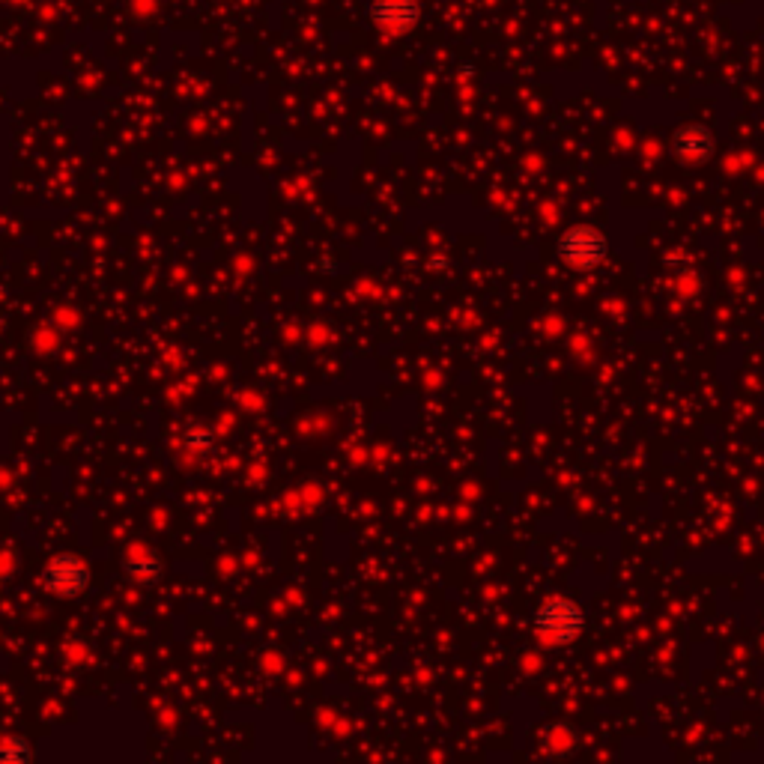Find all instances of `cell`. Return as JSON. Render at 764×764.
I'll return each mask as SVG.
<instances>
[{"instance_id": "1", "label": "cell", "mask_w": 764, "mask_h": 764, "mask_svg": "<svg viewBox=\"0 0 764 764\" xmlns=\"http://www.w3.org/2000/svg\"><path fill=\"white\" fill-rule=\"evenodd\" d=\"M532 624H535V633L541 642L547 645H571L573 639L582 633L585 627V612L582 606L571 600V597H547L535 615H532Z\"/></svg>"}, {"instance_id": "2", "label": "cell", "mask_w": 764, "mask_h": 764, "mask_svg": "<svg viewBox=\"0 0 764 764\" xmlns=\"http://www.w3.org/2000/svg\"><path fill=\"white\" fill-rule=\"evenodd\" d=\"M609 257V239L594 224H573L559 239V260L573 272H594Z\"/></svg>"}, {"instance_id": "3", "label": "cell", "mask_w": 764, "mask_h": 764, "mask_svg": "<svg viewBox=\"0 0 764 764\" xmlns=\"http://www.w3.org/2000/svg\"><path fill=\"white\" fill-rule=\"evenodd\" d=\"M42 585H45L48 594L72 600L81 591H87V585H90V565L81 556H75V553H60V556H54L45 565Z\"/></svg>"}, {"instance_id": "4", "label": "cell", "mask_w": 764, "mask_h": 764, "mask_svg": "<svg viewBox=\"0 0 764 764\" xmlns=\"http://www.w3.org/2000/svg\"><path fill=\"white\" fill-rule=\"evenodd\" d=\"M714 135L708 126H681L675 135H672V153L678 162L684 165H702L714 156Z\"/></svg>"}, {"instance_id": "5", "label": "cell", "mask_w": 764, "mask_h": 764, "mask_svg": "<svg viewBox=\"0 0 764 764\" xmlns=\"http://www.w3.org/2000/svg\"><path fill=\"white\" fill-rule=\"evenodd\" d=\"M371 18H374L380 27H385V30L403 33V30H409L412 24H418L421 9H418L415 0H374Z\"/></svg>"}, {"instance_id": "6", "label": "cell", "mask_w": 764, "mask_h": 764, "mask_svg": "<svg viewBox=\"0 0 764 764\" xmlns=\"http://www.w3.org/2000/svg\"><path fill=\"white\" fill-rule=\"evenodd\" d=\"M123 568H126V573H129L132 579H138V582H153V579L162 573L159 559H153L150 553H141V550L129 553V556L123 559Z\"/></svg>"}, {"instance_id": "7", "label": "cell", "mask_w": 764, "mask_h": 764, "mask_svg": "<svg viewBox=\"0 0 764 764\" xmlns=\"http://www.w3.org/2000/svg\"><path fill=\"white\" fill-rule=\"evenodd\" d=\"M33 759V747L24 738H0V764H21Z\"/></svg>"}, {"instance_id": "8", "label": "cell", "mask_w": 764, "mask_h": 764, "mask_svg": "<svg viewBox=\"0 0 764 764\" xmlns=\"http://www.w3.org/2000/svg\"><path fill=\"white\" fill-rule=\"evenodd\" d=\"M180 445L189 448V451H197V454H206L215 445V430H209V427H189L180 436Z\"/></svg>"}]
</instances>
